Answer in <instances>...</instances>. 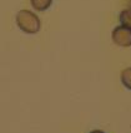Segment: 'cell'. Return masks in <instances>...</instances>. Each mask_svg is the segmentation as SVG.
I'll return each mask as SVG.
<instances>
[{"label":"cell","instance_id":"3","mask_svg":"<svg viewBox=\"0 0 131 133\" xmlns=\"http://www.w3.org/2000/svg\"><path fill=\"white\" fill-rule=\"evenodd\" d=\"M30 4L36 11H45L51 6L52 0H30Z\"/></svg>","mask_w":131,"mask_h":133},{"label":"cell","instance_id":"4","mask_svg":"<svg viewBox=\"0 0 131 133\" xmlns=\"http://www.w3.org/2000/svg\"><path fill=\"white\" fill-rule=\"evenodd\" d=\"M119 20L121 23V25L125 28L131 29V8L129 9H124L120 15H119Z\"/></svg>","mask_w":131,"mask_h":133},{"label":"cell","instance_id":"1","mask_svg":"<svg viewBox=\"0 0 131 133\" xmlns=\"http://www.w3.org/2000/svg\"><path fill=\"white\" fill-rule=\"evenodd\" d=\"M15 20H16V25L19 26V29L26 34H36L41 28L39 16L35 13L26 10V9L18 11Z\"/></svg>","mask_w":131,"mask_h":133},{"label":"cell","instance_id":"2","mask_svg":"<svg viewBox=\"0 0 131 133\" xmlns=\"http://www.w3.org/2000/svg\"><path fill=\"white\" fill-rule=\"evenodd\" d=\"M112 42L121 48H129L131 46V29L125 28L122 25L116 26L111 33Z\"/></svg>","mask_w":131,"mask_h":133},{"label":"cell","instance_id":"5","mask_svg":"<svg viewBox=\"0 0 131 133\" xmlns=\"http://www.w3.org/2000/svg\"><path fill=\"white\" fill-rule=\"evenodd\" d=\"M120 79L125 88L131 90V66L122 69V72L120 74Z\"/></svg>","mask_w":131,"mask_h":133},{"label":"cell","instance_id":"6","mask_svg":"<svg viewBox=\"0 0 131 133\" xmlns=\"http://www.w3.org/2000/svg\"><path fill=\"white\" fill-rule=\"evenodd\" d=\"M90 133H105V132H102V131H100V129H94V131H91Z\"/></svg>","mask_w":131,"mask_h":133}]
</instances>
